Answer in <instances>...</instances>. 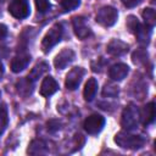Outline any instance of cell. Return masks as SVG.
<instances>
[{
    "mask_svg": "<svg viewBox=\"0 0 156 156\" xmlns=\"http://www.w3.org/2000/svg\"><path fill=\"white\" fill-rule=\"evenodd\" d=\"M146 139L143 135L130 134L128 132H118L115 135V143L123 149H140L145 144Z\"/></svg>",
    "mask_w": 156,
    "mask_h": 156,
    "instance_id": "1",
    "label": "cell"
},
{
    "mask_svg": "<svg viewBox=\"0 0 156 156\" xmlns=\"http://www.w3.org/2000/svg\"><path fill=\"white\" fill-rule=\"evenodd\" d=\"M63 34V27L61 23H55L49 32L45 34V37L43 38L41 41V49L44 52H49L57 43H60L61 38Z\"/></svg>",
    "mask_w": 156,
    "mask_h": 156,
    "instance_id": "2",
    "label": "cell"
},
{
    "mask_svg": "<svg viewBox=\"0 0 156 156\" xmlns=\"http://www.w3.org/2000/svg\"><path fill=\"white\" fill-rule=\"evenodd\" d=\"M138 123H139V110L135 105L129 104L128 106H126V108L122 112L121 126L127 130H132L136 128Z\"/></svg>",
    "mask_w": 156,
    "mask_h": 156,
    "instance_id": "3",
    "label": "cell"
},
{
    "mask_svg": "<svg viewBox=\"0 0 156 156\" xmlns=\"http://www.w3.org/2000/svg\"><path fill=\"white\" fill-rule=\"evenodd\" d=\"M118 12L112 6H104L96 12V22L104 27H111L117 22Z\"/></svg>",
    "mask_w": 156,
    "mask_h": 156,
    "instance_id": "4",
    "label": "cell"
},
{
    "mask_svg": "<svg viewBox=\"0 0 156 156\" xmlns=\"http://www.w3.org/2000/svg\"><path fill=\"white\" fill-rule=\"evenodd\" d=\"M9 12L17 20L27 18L30 13V5L28 0H12L9 5Z\"/></svg>",
    "mask_w": 156,
    "mask_h": 156,
    "instance_id": "5",
    "label": "cell"
},
{
    "mask_svg": "<svg viewBox=\"0 0 156 156\" xmlns=\"http://www.w3.org/2000/svg\"><path fill=\"white\" fill-rule=\"evenodd\" d=\"M104 126H105V117H102L99 113H93L89 117H87L84 121V124H83L85 132L91 135L100 133L102 130Z\"/></svg>",
    "mask_w": 156,
    "mask_h": 156,
    "instance_id": "6",
    "label": "cell"
},
{
    "mask_svg": "<svg viewBox=\"0 0 156 156\" xmlns=\"http://www.w3.org/2000/svg\"><path fill=\"white\" fill-rule=\"evenodd\" d=\"M84 74H85V69L83 67H73L66 76V80H65L66 88L68 90H76L79 87Z\"/></svg>",
    "mask_w": 156,
    "mask_h": 156,
    "instance_id": "7",
    "label": "cell"
},
{
    "mask_svg": "<svg viewBox=\"0 0 156 156\" xmlns=\"http://www.w3.org/2000/svg\"><path fill=\"white\" fill-rule=\"evenodd\" d=\"M29 62H30V55L26 51V49H21V51L18 50L17 55L11 60V63H10L11 71L13 73H20L28 66Z\"/></svg>",
    "mask_w": 156,
    "mask_h": 156,
    "instance_id": "8",
    "label": "cell"
},
{
    "mask_svg": "<svg viewBox=\"0 0 156 156\" xmlns=\"http://www.w3.org/2000/svg\"><path fill=\"white\" fill-rule=\"evenodd\" d=\"M72 24H73V30L74 34L79 38V39H87L88 37H90L93 34L91 29L89 28V26L87 24V21L84 17L82 16H76L72 18Z\"/></svg>",
    "mask_w": 156,
    "mask_h": 156,
    "instance_id": "9",
    "label": "cell"
},
{
    "mask_svg": "<svg viewBox=\"0 0 156 156\" xmlns=\"http://www.w3.org/2000/svg\"><path fill=\"white\" fill-rule=\"evenodd\" d=\"M76 57V54L72 49H63L61 52H58L54 60V65L57 69L66 68Z\"/></svg>",
    "mask_w": 156,
    "mask_h": 156,
    "instance_id": "10",
    "label": "cell"
},
{
    "mask_svg": "<svg viewBox=\"0 0 156 156\" xmlns=\"http://www.w3.org/2000/svg\"><path fill=\"white\" fill-rule=\"evenodd\" d=\"M106 50H107V54H110L111 56H122L128 52L129 45L119 39H113L107 44Z\"/></svg>",
    "mask_w": 156,
    "mask_h": 156,
    "instance_id": "11",
    "label": "cell"
},
{
    "mask_svg": "<svg viewBox=\"0 0 156 156\" xmlns=\"http://www.w3.org/2000/svg\"><path fill=\"white\" fill-rule=\"evenodd\" d=\"M155 102L150 101L143 107L141 111H139V121L143 123V126H149L155 121Z\"/></svg>",
    "mask_w": 156,
    "mask_h": 156,
    "instance_id": "12",
    "label": "cell"
},
{
    "mask_svg": "<svg viewBox=\"0 0 156 156\" xmlns=\"http://www.w3.org/2000/svg\"><path fill=\"white\" fill-rule=\"evenodd\" d=\"M58 90V83L50 76L45 77L40 85V95L44 98H49Z\"/></svg>",
    "mask_w": 156,
    "mask_h": 156,
    "instance_id": "13",
    "label": "cell"
},
{
    "mask_svg": "<svg viewBox=\"0 0 156 156\" xmlns=\"http://www.w3.org/2000/svg\"><path fill=\"white\" fill-rule=\"evenodd\" d=\"M128 73H129V67L126 63H122V62L121 63H115L108 69L110 78L112 80H116V82H119V80L124 79Z\"/></svg>",
    "mask_w": 156,
    "mask_h": 156,
    "instance_id": "14",
    "label": "cell"
},
{
    "mask_svg": "<svg viewBox=\"0 0 156 156\" xmlns=\"http://www.w3.org/2000/svg\"><path fill=\"white\" fill-rule=\"evenodd\" d=\"M133 33L135 34L139 44H141V45H147L149 44L150 38H151V27L139 23Z\"/></svg>",
    "mask_w": 156,
    "mask_h": 156,
    "instance_id": "15",
    "label": "cell"
},
{
    "mask_svg": "<svg viewBox=\"0 0 156 156\" xmlns=\"http://www.w3.org/2000/svg\"><path fill=\"white\" fill-rule=\"evenodd\" d=\"M96 91H98V80L95 78H89L88 82L85 83L84 90H83V95H84L85 101L90 102L95 98Z\"/></svg>",
    "mask_w": 156,
    "mask_h": 156,
    "instance_id": "16",
    "label": "cell"
},
{
    "mask_svg": "<svg viewBox=\"0 0 156 156\" xmlns=\"http://www.w3.org/2000/svg\"><path fill=\"white\" fill-rule=\"evenodd\" d=\"M16 90H17V93H18L20 95L27 98V96L30 95L32 91H33V82H32L28 77L24 78V79H21V80H18L17 84H16Z\"/></svg>",
    "mask_w": 156,
    "mask_h": 156,
    "instance_id": "17",
    "label": "cell"
},
{
    "mask_svg": "<svg viewBox=\"0 0 156 156\" xmlns=\"http://www.w3.org/2000/svg\"><path fill=\"white\" fill-rule=\"evenodd\" d=\"M48 69H49V65L46 63V62H39V63H37L33 68H32V71L29 72V74H28V78L32 80V82H35L38 78H40L45 72H48Z\"/></svg>",
    "mask_w": 156,
    "mask_h": 156,
    "instance_id": "18",
    "label": "cell"
},
{
    "mask_svg": "<svg viewBox=\"0 0 156 156\" xmlns=\"http://www.w3.org/2000/svg\"><path fill=\"white\" fill-rule=\"evenodd\" d=\"M46 151H48L46 144L40 139L33 140L28 147V154H30V155H40V154H45Z\"/></svg>",
    "mask_w": 156,
    "mask_h": 156,
    "instance_id": "19",
    "label": "cell"
},
{
    "mask_svg": "<svg viewBox=\"0 0 156 156\" xmlns=\"http://www.w3.org/2000/svg\"><path fill=\"white\" fill-rule=\"evenodd\" d=\"M143 18H144L145 24L152 28L156 24V11L154 9H151V7L144 9V11H143Z\"/></svg>",
    "mask_w": 156,
    "mask_h": 156,
    "instance_id": "20",
    "label": "cell"
},
{
    "mask_svg": "<svg viewBox=\"0 0 156 156\" xmlns=\"http://www.w3.org/2000/svg\"><path fill=\"white\" fill-rule=\"evenodd\" d=\"M0 98H1V93H0ZM7 122H9V117H7V108L6 105L1 101L0 99V134L4 133V130L7 127Z\"/></svg>",
    "mask_w": 156,
    "mask_h": 156,
    "instance_id": "21",
    "label": "cell"
},
{
    "mask_svg": "<svg viewBox=\"0 0 156 156\" xmlns=\"http://www.w3.org/2000/svg\"><path fill=\"white\" fill-rule=\"evenodd\" d=\"M80 4V0H60V5L63 11H72L77 9Z\"/></svg>",
    "mask_w": 156,
    "mask_h": 156,
    "instance_id": "22",
    "label": "cell"
},
{
    "mask_svg": "<svg viewBox=\"0 0 156 156\" xmlns=\"http://www.w3.org/2000/svg\"><path fill=\"white\" fill-rule=\"evenodd\" d=\"M102 95L107 96V98H115L118 95V87L113 85V84H106L104 90H102Z\"/></svg>",
    "mask_w": 156,
    "mask_h": 156,
    "instance_id": "23",
    "label": "cell"
},
{
    "mask_svg": "<svg viewBox=\"0 0 156 156\" xmlns=\"http://www.w3.org/2000/svg\"><path fill=\"white\" fill-rule=\"evenodd\" d=\"M34 2H35V6H37L38 12H40V13L46 12L50 9V6H51L49 0H34Z\"/></svg>",
    "mask_w": 156,
    "mask_h": 156,
    "instance_id": "24",
    "label": "cell"
},
{
    "mask_svg": "<svg viewBox=\"0 0 156 156\" xmlns=\"http://www.w3.org/2000/svg\"><path fill=\"white\" fill-rule=\"evenodd\" d=\"M139 23H140V22L138 21V18H136L135 16H129L128 20H127V27L129 28L130 32H134Z\"/></svg>",
    "mask_w": 156,
    "mask_h": 156,
    "instance_id": "25",
    "label": "cell"
},
{
    "mask_svg": "<svg viewBox=\"0 0 156 156\" xmlns=\"http://www.w3.org/2000/svg\"><path fill=\"white\" fill-rule=\"evenodd\" d=\"M145 58H146V52L145 51H143V50H138V51H135L134 54H133V61L136 63H139V62H141V61H145Z\"/></svg>",
    "mask_w": 156,
    "mask_h": 156,
    "instance_id": "26",
    "label": "cell"
},
{
    "mask_svg": "<svg viewBox=\"0 0 156 156\" xmlns=\"http://www.w3.org/2000/svg\"><path fill=\"white\" fill-rule=\"evenodd\" d=\"M46 126H48V129H49L50 132H56V130L60 129L61 122H60L58 119H50V121L46 123Z\"/></svg>",
    "mask_w": 156,
    "mask_h": 156,
    "instance_id": "27",
    "label": "cell"
},
{
    "mask_svg": "<svg viewBox=\"0 0 156 156\" xmlns=\"http://www.w3.org/2000/svg\"><path fill=\"white\" fill-rule=\"evenodd\" d=\"M122 1V4L126 6V7H129V9H132V7H135V6H138L143 0H121Z\"/></svg>",
    "mask_w": 156,
    "mask_h": 156,
    "instance_id": "28",
    "label": "cell"
},
{
    "mask_svg": "<svg viewBox=\"0 0 156 156\" xmlns=\"http://www.w3.org/2000/svg\"><path fill=\"white\" fill-rule=\"evenodd\" d=\"M6 35H7V27H6L5 24L0 23V40L5 39Z\"/></svg>",
    "mask_w": 156,
    "mask_h": 156,
    "instance_id": "29",
    "label": "cell"
},
{
    "mask_svg": "<svg viewBox=\"0 0 156 156\" xmlns=\"http://www.w3.org/2000/svg\"><path fill=\"white\" fill-rule=\"evenodd\" d=\"M2 74H4V67H2V63L0 62V79H1Z\"/></svg>",
    "mask_w": 156,
    "mask_h": 156,
    "instance_id": "30",
    "label": "cell"
}]
</instances>
